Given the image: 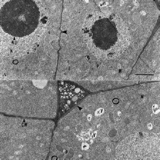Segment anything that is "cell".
<instances>
[{
  "instance_id": "obj_3",
  "label": "cell",
  "mask_w": 160,
  "mask_h": 160,
  "mask_svg": "<svg viewBox=\"0 0 160 160\" xmlns=\"http://www.w3.org/2000/svg\"><path fill=\"white\" fill-rule=\"evenodd\" d=\"M121 152L124 156L132 157V159H141V157L152 156L154 152H159V141L153 135H135L124 140L121 145Z\"/></svg>"
},
{
  "instance_id": "obj_1",
  "label": "cell",
  "mask_w": 160,
  "mask_h": 160,
  "mask_svg": "<svg viewBox=\"0 0 160 160\" xmlns=\"http://www.w3.org/2000/svg\"><path fill=\"white\" fill-rule=\"evenodd\" d=\"M85 28L92 49L104 56H118L129 43V32L122 20L115 14L94 15L88 20Z\"/></svg>"
},
{
  "instance_id": "obj_4",
  "label": "cell",
  "mask_w": 160,
  "mask_h": 160,
  "mask_svg": "<svg viewBox=\"0 0 160 160\" xmlns=\"http://www.w3.org/2000/svg\"><path fill=\"white\" fill-rule=\"evenodd\" d=\"M60 104L61 108L68 110L76 104L85 96L84 90L69 82H62L59 84Z\"/></svg>"
},
{
  "instance_id": "obj_2",
  "label": "cell",
  "mask_w": 160,
  "mask_h": 160,
  "mask_svg": "<svg viewBox=\"0 0 160 160\" xmlns=\"http://www.w3.org/2000/svg\"><path fill=\"white\" fill-rule=\"evenodd\" d=\"M1 27L5 34L14 38L26 39L39 28L41 13L35 1H9L1 9Z\"/></svg>"
},
{
  "instance_id": "obj_6",
  "label": "cell",
  "mask_w": 160,
  "mask_h": 160,
  "mask_svg": "<svg viewBox=\"0 0 160 160\" xmlns=\"http://www.w3.org/2000/svg\"><path fill=\"white\" fill-rule=\"evenodd\" d=\"M134 4H135V5H136V6H139V4L138 2L135 1H134Z\"/></svg>"
},
{
  "instance_id": "obj_5",
  "label": "cell",
  "mask_w": 160,
  "mask_h": 160,
  "mask_svg": "<svg viewBox=\"0 0 160 160\" xmlns=\"http://www.w3.org/2000/svg\"><path fill=\"white\" fill-rule=\"evenodd\" d=\"M140 14H141V15L142 16H144L146 15V12H145L144 11L141 12H140Z\"/></svg>"
}]
</instances>
